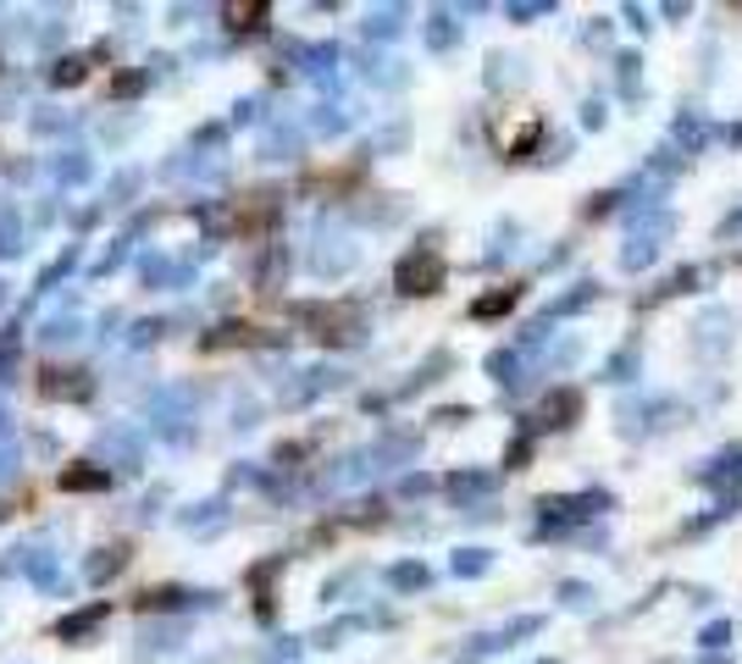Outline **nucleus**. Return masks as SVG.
Returning a JSON list of instances; mask_svg holds the SVG:
<instances>
[{"label":"nucleus","mask_w":742,"mask_h":664,"mask_svg":"<svg viewBox=\"0 0 742 664\" xmlns=\"http://www.w3.org/2000/svg\"><path fill=\"white\" fill-rule=\"evenodd\" d=\"M399 294H438L444 288V256L438 249H416V256L399 261Z\"/></svg>","instance_id":"nucleus-1"},{"label":"nucleus","mask_w":742,"mask_h":664,"mask_svg":"<svg viewBox=\"0 0 742 664\" xmlns=\"http://www.w3.org/2000/svg\"><path fill=\"white\" fill-rule=\"evenodd\" d=\"M299 316L316 327V339H321V344H350V339H355V327H361L355 305H310V310H299Z\"/></svg>","instance_id":"nucleus-2"},{"label":"nucleus","mask_w":742,"mask_h":664,"mask_svg":"<svg viewBox=\"0 0 742 664\" xmlns=\"http://www.w3.org/2000/svg\"><path fill=\"white\" fill-rule=\"evenodd\" d=\"M34 388H39V399H90V377L84 371H56V366H39V377H34Z\"/></svg>","instance_id":"nucleus-3"},{"label":"nucleus","mask_w":742,"mask_h":664,"mask_svg":"<svg viewBox=\"0 0 742 664\" xmlns=\"http://www.w3.org/2000/svg\"><path fill=\"white\" fill-rule=\"evenodd\" d=\"M227 17H233V28H244V34H256V28H267L272 7H227Z\"/></svg>","instance_id":"nucleus-4"},{"label":"nucleus","mask_w":742,"mask_h":664,"mask_svg":"<svg viewBox=\"0 0 742 664\" xmlns=\"http://www.w3.org/2000/svg\"><path fill=\"white\" fill-rule=\"evenodd\" d=\"M61 487H111V476L106 471H90V465H72V471H61Z\"/></svg>","instance_id":"nucleus-5"}]
</instances>
